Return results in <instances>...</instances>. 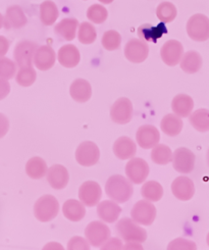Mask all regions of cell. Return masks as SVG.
<instances>
[{
	"label": "cell",
	"mask_w": 209,
	"mask_h": 250,
	"mask_svg": "<svg viewBox=\"0 0 209 250\" xmlns=\"http://www.w3.org/2000/svg\"><path fill=\"white\" fill-rule=\"evenodd\" d=\"M108 11L101 4H92L87 9V18L93 24H103L107 20Z\"/></svg>",
	"instance_id": "39"
},
{
	"label": "cell",
	"mask_w": 209,
	"mask_h": 250,
	"mask_svg": "<svg viewBox=\"0 0 209 250\" xmlns=\"http://www.w3.org/2000/svg\"><path fill=\"white\" fill-rule=\"evenodd\" d=\"M149 55V46L147 42L133 38L125 44V59L133 63H141L146 61Z\"/></svg>",
	"instance_id": "12"
},
{
	"label": "cell",
	"mask_w": 209,
	"mask_h": 250,
	"mask_svg": "<svg viewBox=\"0 0 209 250\" xmlns=\"http://www.w3.org/2000/svg\"><path fill=\"white\" fill-rule=\"evenodd\" d=\"M188 36L197 42H204L209 39V19L202 14L192 16L187 22Z\"/></svg>",
	"instance_id": "4"
},
{
	"label": "cell",
	"mask_w": 209,
	"mask_h": 250,
	"mask_svg": "<svg viewBox=\"0 0 209 250\" xmlns=\"http://www.w3.org/2000/svg\"><path fill=\"white\" fill-rule=\"evenodd\" d=\"M102 46L108 51H113L120 48L122 44L121 34L115 30H109L103 34L102 36Z\"/></svg>",
	"instance_id": "38"
},
{
	"label": "cell",
	"mask_w": 209,
	"mask_h": 250,
	"mask_svg": "<svg viewBox=\"0 0 209 250\" xmlns=\"http://www.w3.org/2000/svg\"><path fill=\"white\" fill-rule=\"evenodd\" d=\"M206 241H207V245L209 246V233H208V235H207V238H206Z\"/></svg>",
	"instance_id": "52"
},
{
	"label": "cell",
	"mask_w": 209,
	"mask_h": 250,
	"mask_svg": "<svg viewBox=\"0 0 209 250\" xmlns=\"http://www.w3.org/2000/svg\"><path fill=\"white\" fill-rule=\"evenodd\" d=\"M101 187L95 181H86L80 186L79 198L85 207H96L101 200Z\"/></svg>",
	"instance_id": "11"
},
{
	"label": "cell",
	"mask_w": 209,
	"mask_h": 250,
	"mask_svg": "<svg viewBox=\"0 0 209 250\" xmlns=\"http://www.w3.org/2000/svg\"><path fill=\"white\" fill-rule=\"evenodd\" d=\"M197 246L194 242L187 240V239H184V238H177V239L172 240L168 246L167 249H196Z\"/></svg>",
	"instance_id": "41"
},
{
	"label": "cell",
	"mask_w": 209,
	"mask_h": 250,
	"mask_svg": "<svg viewBox=\"0 0 209 250\" xmlns=\"http://www.w3.org/2000/svg\"><path fill=\"white\" fill-rule=\"evenodd\" d=\"M9 130V120L8 118L0 112V139L3 138Z\"/></svg>",
	"instance_id": "44"
},
{
	"label": "cell",
	"mask_w": 209,
	"mask_h": 250,
	"mask_svg": "<svg viewBox=\"0 0 209 250\" xmlns=\"http://www.w3.org/2000/svg\"><path fill=\"white\" fill-rule=\"evenodd\" d=\"M194 100L187 94H178L171 101V109L173 113L181 118H188L193 111Z\"/></svg>",
	"instance_id": "25"
},
{
	"label": "cell",
	"mask_w": 209,
	"mask_h": 250,
	"mask_svg": "<svg viewBox=\"0 0 209 250\" xmlns=\"http://www.w3.org/2000/svg\"><path fill=\"white\" fill-rule=\"evenodd\" d=\"M167 33V28L166 27L165 22L153 26L151 24H144L138 28V36L141 40L145 42H153L156 43L158 39H160L165 34Z\"/></svg>",
	"instance_id": "23"
},
{
	"label": "cell",
	"mask_w": 209,
	"mask_h": 250,
	"mask_svg": "<svg viewBox=\"0 0 209 250\" xmlns=\"http://www.w3.org/2000/svg\"><path fill=\"white\" fill-rule=\"evenodd\" d=\"M16 62H13L10 59L2 56L0 58V78L5 79V80H10L15 78L18 69H17Z\"/></svg>",
	"instance_id": "40"
},
{
	"label": "cell",
	"mask_w": 209,
	"mask_h": 250,
	"mask_svg": "<svg viewBox=\"0 0 209 250\" xmlns=\"http://www.w3.org/2000/svg\"><path fill=\"white\" fill-rule=\"evenodd\" d=\"M171 192L177 199L181 201H188L192 199L195 194V185L190 178L180 176L173 180L171 184Z\"/></svg>",
	"instance_id": "16"
},
{
	"label": "cell",
	"mask_w": 209,
	"mask_h": 250,
	"mask_svg": "<svg viewBox=\"0 0 209 250\" xmlns=\"http://www.w3.org/2000/svg\"><path fill=\"white\" fill-rule=\"evenodd\" d=\"M100 158L99 147L92 141H84L81 143L76 150V161L82 167L95 166Z\"/></svg>",
	"instance_id": "6"
},
{
	"label": "cell",
	"mask_w": 209,
	"mask_h": 250,
	"mask_svg": "<svg viewBox=\"0 0 209 250\" xmlns=\"http://www.w3.org/2000/svg\"><path fill=\"white\" fill-rule=\"evenodd\" d=\"M63 213L64 217L72 222L82 221L86 215V208L80 200L68 199L63 206Z\"/></svg>",
	"instance_id": "27"
},
{
	"label": "cell",
	"mask_w": 209,
	"mask_h": 250,
	"mask_svg": "<svg viewBox=\"0 0 209 250\" xmlns=\"http://www.w3.org/2000/svg\"><path fill=\"white\" fill-rule=\"evenodd\" d=\"M10 46V43L7 38L4 36H0V58L5 56V54L8 52Z\"/></svg>",
	"instance_id": "46"
},
{
	"label": "cell",
	"mask_w": 209,
	"mask_h": 250,
	"mask_svg": "<svg viewBox=\"0 0 209 250\" xmlns=\"http://www.w3.org/2000/svg\"><path fill=\"white\" fill-rule=\"evenodd\" d=\"M10 92V84L8 80L0 78V100H3Z\"/></svg>",
	"instance_id": "45"
},
{
	"label": "cell",
	"mask_w": 209,
	"mask_h": 250,
	"mask_svg": "<svg viewBox=\"0 0 209 250\" xmlns=\"http://www.w3.org/2000/svg\"><path fill=\"white\" fill-rule=\"evenodd\" d=\"M57 60L66 69H73V67L79 64L81 61V53L75 45L66 44L61 47L59 52H57Z\"/></svg>",
	"instance_id": "21"
},
{
	"label": "cell",
	"mask_w": 209,
	"mask_h": 250,
	"mask_svg": "<svg viewBox=\"0 0 209 250\" xmlns=\"http://www.w3.org/2000/svg\"><path fill=\"white\" fill-rule=\"evenodd\" d=\"M137 152L136 143L126 136L118 138L113 143V153L119 160L125 161L134 157Z\"/></svg>",
	"instance_id": "22"
},
{
	"label": "cell",
	"mask_w": 209,
	"mask_h": 250,
	"mask_svg": "<svg viewBox=\"0 0 209 250\" xmlns=\"http://www.w3.org/2000/svg\"><path fill=\"white\" fill-rule=\"evenodd\" d=\"M79 21L74 18H65L55 26V33L65 41H73L79 29Z\"/></svg>",
	"instance_id": "26"
},
{
	"label": "cell",
	"mask_w": 209,
	"mask_h": 250,
	"mask_svg": "<svg viewBox=\"0 0 209 250\" xmlns=\"http://www.w3.org/2000/svg\"><path fill=\"white\" fill-rule=\"evenodd\" d=\"M38 45L30 40H22L16 45L14 50V59L19 67L33 66L34 56Z\"/></svg>",
	"instance_id": "9"
},
{
	"label": "cell",
	"mask_w": 209,
	"mask_h": 250,
	"mask_svg": "<svg viewBox=\"0 0 209 250\" xmlns=\"http://www.w3.org/2000/svg\"><path fill=\"white\" fill-rule=\"evenodd\" d=\"M183 121L181 117L176 113H168V115L162 118L160 122V128L166 135L169 137H176L183 130Z\"/></svg>",
	"instance_id": "28"
},
{
	"label": "cell",
	"mask_w": 209,
	"mask_h": 250,
	"mask_svg": "<svg viewBox=\"0 0 209 250\" xmlns=\"http://www.w3.org/2000/svg\"><path fill=\"white\" fill-rule=\"evenodd\" d=\"M67 249H90V243L83 237H73L67 243Z\"/></svg>",
	"instance_id": "42"
},
{
	"label": "cell",
	"mask_w": 209,
	"mask_h": 250,
	"mask_svg": "<svg viewBox=\"0 0 209 250\" xmlns=\"http://www.w3.org/2000/svg\"><path fill=\"white\" fill-rule=\"evenodd\" d=\"M125 175L133 184H143L149 175V165L143 158L132 157L125 165Z\"/></svg>",
	"instance_id": "8"
},
{
	"label": "cell",
	"mask_w": 209,
	"mask_h": 250,
	"mask_svg": "<svg viewBox=\"0 0 209 250\" xmlns=\"http://www.w3.org/2000/svg\"><path fill=\"white\" fill-rule=\"evenodd\" d=\"M151 160L156 165L166 166L172 161V151L167 145L158 143L151 151Z\"/></svg>",
	"instance_id": "34"
},
{
	"label": "cell",
	"mask_w": 209,
	"mask_h": 250,
	"mask_svg": "<svg viewBox=\"0 0 209 250\" xmlns=\"http://www.w3.org/2000/svg\"><path fill=\"white\" fill-rule=\"evenodd\" d=\"M106 195L113 201L125 203L133 196L134 187L132 182L121 175H113L108 178L105 184Z\"/></svg>",
	"instance_id": "1"
},
{
	"label": "cell",
	"mask_w": 209,
	"mask_h": 250,
	"mask_svg": "<svg viewBox=\"0 0 209 250\" xmlns=\"http://www.w3.org/2000/svg\"><path fill=\"white\" fill-rule=\"evenodd\" d=\"M131 218L142 226L152 225L156 218V208L149 200H139L131 210Z\"/></svg>",
	"instance_id": "5"
},
{
	"label": "cell",
	"mask_w": 209,
	"mask_h": 250,
	"mask_svg": "<svg viewBox=\"0 0 209 250\" xmlns=\"http://www.w3.org/2000/svg\"><path fill=\"white\" fill-rule=\"evenodd\" d=\"M48 167L46 162L40 156H34L26 164V174L34 180H39L46 176Z\"/></svg>",
	"instance_id": "30"
},
{
	"label": "cell",
	"mask_w": 209,
	"mask_h": 250,
	"mask_svg": "<svg viewBox=\"0 0 209 250\" xmlns=\"http://www.w3.org/2000/svg\"><path fill=\"white\" fill-rule=\"evenodd\" d=\"M122 213V208L118 202L113 200H104L97 204V214L101 221L112 224L117 222Z\"/></svg>",
	"instance_id": "20"
},
{
	"label": "cell",
	"mask_w": 209,
	"mask_h": 250,
	"mask_svg": "<svg viewBox=\"0 0 209 250\" xmlns=\"http://www.w3.org/2000/svg\"><path fill=\"white\" fill-rule=\"evenodd\" d=\"M117 232L125 242H140L143 243L147 239V232L133 219L125 218L118 222Z\"/></svg>",
	"instance_id": "2"
},
{
	"label": "cell",
	"mask_w": 209,
	"mask_h": 250,
	"mask_svg": "<svg viewBox=\"0 0 209 250\" xmlns=\"http://www.w3.org/2000/svg\"><path fill=\"white\" fill-rule=\"evenodd\" d=\"M138 145L143 149H152L159 143L160 134L156 127L152 125H144L138 129L136 134Z\"/></svg>",
	"instance_id": "15"
},
{
	"label": "cell",
	"mask_w": 209,
	"mask_h": 250,
	"mask_svg": "<svg viewBox=\"0 0 209 250\" xmlns=\"http://www.w3.org/2000/svg\"><path fill=\"white\" fill-rule=\"evenodd\" d=\"M184 55V47L178 40L167 41L160 49L161 60L167 65L175 66L180 63Z\"/></svg>",
	"instance_id": "14"
},
{
	"label": "cell",
	"mask_w": 209,
	"mask_h": 250,
	"mask_svg": "<svg viewBox=\"0 0 209 250\" xmlns=\"http://www.w3.org/2000/svg\"><path fill=\"white\" fill-rule=\"evenodd\" d=\"M60 212V202L53 195H43L34 204V215L38 221L47 223Z\"/></svg>",
	"instance_id": "3"
},
{
	"label": "cell",
	"mask_w": 209,
	"mask_h": 250,
	"mask_svg": "<svg viewBox=\"0 0 209 250\" xmlns=\"http://www.w3.org/2000/svg\"><path fill=\"white\" fill-rule=\"evenodd\" d=\"M177 15L178 10L176 5L168 1L161 2L156 8V16L158 20L162 22H165V24L171 22L177 18Z\"/></svg>",
	"instance_id": "35"
},
{
	"label": "cell",
	"mask_w": 209,
	"mask_h": 250,
	"mask_svg": "<svg viewBox=\"0 0 209 250\" xmlns=\"http://www.w3.org/2000/svg\"><path fill=\"white\" fill-rule=\"evenodd\" d=\"M195 154L186 147H180L172 152V167L181 174H189L195 167Z\"/></svg>",
	"instance_id": "10"
},
{
	"label": "cell",
	"mask_w": 209,
	"mask_h": 250,
	"mask_svg": "<svg viewBox=\"0 0 209 250\" xmlns=\"http://www.w3.org/2000/svg\"><path fill=\"white\" fill-rule=\"evenodd\" d=\"M57 248V247H59L60 249H63V246L62 245H60V244H57V243H50V244H47V245H46L45 247H44V249H53V248Z\"/></svg>",
	"instance_id": "48"
},
{
	"label": "cell",
	"mask_w": 209,
	"mask_h": 250,
	"mask_svg": "<svg viewBox=\"0 0 209 250\" xmlns=\"http://www.w3.org/2000/svg\"><path fill=\"white\" fill-rule=\"evenodd\" d=\"M207 164H208V167H209V149H208V151H207Z\"/></svg>",
	"instance_id": "51"
},
{
	"label": "cell",
	"mask_w": 209,
	"mask_h": 250,
	"mask_svg": "<svg viewBox=\"0 0 209 250\" xmlns=\"http://www.w3.org/2000/svg\"><path fill=\"white\" fill-rule=\"evenodd\" d=\"M202 58L201 55L194 50L184 53L180 62L181 69L187 74H195L199 72L202 67Z\"/></svg>",
	"instance_id": "29"
},
{
	"label": "cell",
	"mask_w": 209,
	"mask_h": 250,
	"mask_svg": "<svg viewBox=\"0 0 209 250\" xmlns=\"http://www.w3.org/2000/svg\"><path fill=\"white\" fill-rule=\"evenodd\" d=\"M98 1L101 2L102 4H110L114 1V0H98Z\"/></svg>",
	"instance_id": "49"
},
{
	"label": "cell",
	"mask_w": 209,
	"mask_h": 250,
	"mask_svg": "<svg viewBox=\"0 0 209 250\" xmlns=\"http://www.w3.org/2000/svg\"><path fill=\"white\" fill-rule=\"evenodd\" d=\"M3 24H4V17L0 14V29L3 27Z\"/></svg>",
	"instance_id": "50"
},
{
	"label": "cell",
	"mask_w": 209,
	"mask_h": 250,
	"mask_svg": "<svg viewBox=\"0 0 209 250\" xmlns=\"http://www.w3.org/2000/svg\"><path fill=\"white\" fill-rule=\"evenodd\" d=\"M37 79V73L33 66L20 67L16 74V81L21 87L32 86Z\"/></svg>",
	"instance_id": "37"
},
{
	"label": "cell",
	"mask_w": 209,
	"mask_h": 250,
	"mask_svg": "<svg viewBox=\"0 0 209 250\" xmlns=\"http://www.w3.org/2000/svg\"><path fill=\"white\" fill-rule=\"evenodd\" d=\"M28 22V19L24 10L19 5H11L6 9L4 16L3 27L7 30L21 29L25 27Z\"/></svg>",
	"instance_id": "19"
},
{
	"label": "cell",
	"mask_w": 209,
	"mask_h": 250,
	"mask_svg": "<svg viewBox=\"0 0 209 250\" xmlns=\"http://www.w3.org/2000/svg\"><path fill=\"white\" fill-rule=\"evenodd\" d=\"M101 249H123L124 244L119 239V238H108L107 241L104 243L101 247Z\"/></svg>",
	"instance_id": "43"
},
{
	"label": "cell",
	"mask_w": 209,
	"mask_h": 250,
	"mask_svg": "<svg viewBox=\"0 0 209 250\" xmlns=\"http://www.w3.org/2000/svg\"><path fill=\"white\" fill-rule=\"evenodd\" d=\"M124 249H143V246L140 242H125Z\"/></svg>",
	"instance_id": "47"
},
{
	"label": "cell",
	"mask_w": 209,
	"mask_h": 250,
	"mask_svg": "<svg viewBox=\"0 0 209 250\" xmlns=\"http://www.w3.org/2000/svg\"><path fill=\"white\" fill-rule=\"evenodd\" d=\"M85 236L91 246L101 247L110 237V230L105 222L93 221L86 227Z\"/></svg>",
	"instance_id": "7"
},
{
	"label": "cell",
	"mask_w": 209,
	"mask_h": 250,
	"mask_svg": "<svg viewBox=\"0 0 209 250\" xmlns=\"http://www.w3.org/2000/svg\"><path fill=\"white\" fill-rule=\"evenodd\" d=\"M190 124L198 132L209 131V110L206 108H199L193 111L190 115Z\"/></svg>",
	"instance_id": "32"
},
{
	"label": "cell",
	"mask_w": 209,
	"mask_h": 250,
	"mask_svg": "<svg viewBox=\"0 0 209 250\" xmlns=\"http://www.w3.org/2000/svg\"><path fill=\"white\" fill-rule=\"evenodd\" d=\"M110 118L115 124L119 125L130 123L133 118L132 101L126 97L119 98L110 108Z\"/></svg>",
	"instance_id": "13"
},
{
	"label": "cell",
	"mask_w": 209,
	"mask_h": 250,
	"mask_svg": "<svg viewBox=\"0 0 209 250\" xmlns=\"http://www.w3.org/2000/svg\"><path fill=\"white\" fill-rule=\"evenodd\" d=\"M56 62V53L49 45H42L36 50L34 56V64L38 70L45 72L50 70Z\"/></svg>",
	"instance_id": "17"
},
{
	"label": "cell",
	"mask_w": 209,
	"mask_h": 250,
	"mask_svg": "<svg viewBox=\"0 0 209 250\" xmlns=\"http://www.w3.org/2000/svg\"><path fill=\"white\" fill-rule=\"evenodd\" d=\"M59 16V8L51 0H45L40 4V21L43 25L52 26Z\"/></svg>",
	"instance_id": "31"
},
{
	"label": "cell",
	"mask_w": 209,
	"mask_h": 250,
	"mask_svg": "<svg viewBox=\"0 0 209 250\" xmlns=\"http://www.w3.org/2000/svg\"><path fill=\"white\" fill-rule=\"evenodd\" d=\"M49 185L55 190H62L68 184L69 175L65 167L63 165L51 166L46 174Z\"/></svg>",
	"instance_id": "18"
},
{
	"label": "cell",
	"mask_w": 209,
	"mask_h": 250,
	"mask_svg": "<svg viewBox=\"0 0 209 250\" xmlns=\"http://www.w3.org/2000/svg\"><path fill=\"white\" fill-rule=\"evenodd\" d=\"M96 38H97L96 29L91 24V22L84 21L81 25H79L78 39L81 43L89 45V44L94 43Z\"/></svg>",
	"instance_id": "36"
},
{
	"label": "cell",
	"mask_w": 209,
	"mask_h": 250,
	"mask_svg": "<svg viewBox=\"0 0 209 250\" xmlns=\"http://www.w3.org/2000/svg\"><path fill=\"white\" fill-rule=\"evenodd\" d=\"M141 194L146 200L157 202L164 196V188L156 181H148L143 184Z\"/></svg>",
	"instance_id": "33"
},
{
	"label": "cell",
	"mask_w": 209,
	"mask_h": 250,
	"mask_svg": "<svg viewBox=\"0 0 209 250\" xmlns=\"http://www.w3.org/2000/svg\"><path fill=\"white\" fill-rule=\"evenodd\" d=\"M71 97L79 104H85L92 96L91 84L85 79H77L69 87Z\"/></svg>",
	"instance_id": "24"
}]
</instances>
